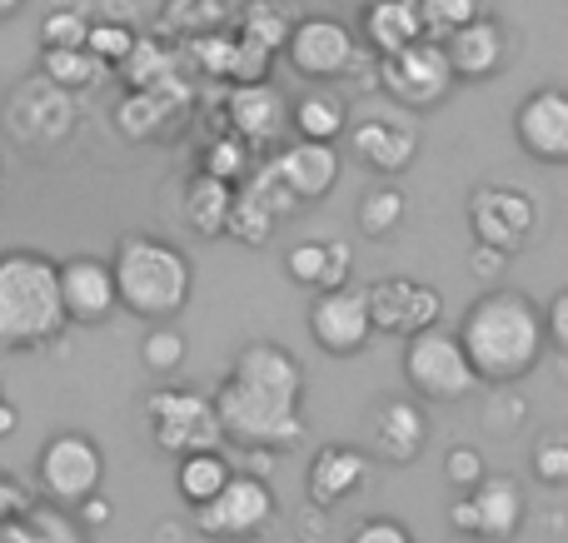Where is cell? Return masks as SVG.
<instances>
[{
    "label": "cell",
    "instance_id": "obj_42",
    "mask_svg": "<svg viewBox=\"0 0 568 543\" xmlns=\"http://www.w3.org/2000/svg\"><path fill=\"white\" fill-rule=\"evenodd\" d=\"M544 325H549V345L568 359V289H559V295H554V305L544 309Z\"/></svg>",
    "mask_w": 568,
    "mask_h": 543
},
{
    "label": "cell",
    "instance_id": "obj_28",
    "mask_svg": "<svg viewBox=\"0 0 568 543\" xmlns=\"http://www.w3.org/2000/svg\"><path fill=\"white\" fill-rule=\"evenodd\" d=\"M235 479V464H230L220 449H200V454H185L180 459V469H175V489H180V499H185L190 509H200V504H210V499L220 494V489Z\"/></svg>",
    "mask_w": 568,
    "mask_h": 543
},
{
    "label": "cell",
    "instance_id": "obj_7",
    "mask_svg": "<svg viewBox=\"0 0 568 543\" xmlns=\"http://www.w3.org/2000/svg\"><path fill=\"white\" fill-rule=\"evenodd\" d=\"M145 414L155 444L175 459L200 454V449H220V439H225V424L215 414V395H200V389H180V385L155 389L145 399Z\"/></svg>",
    "mask_w": 568,
    "mask_h": 543
},
{
    "label": "cell",
    "instance_id": "obj_43",
    "mask_svg": "<svg viewBox=\"0 0 568 543\" xmlns=\"http://www.w3.org/2000/svg\"><path fill=\"white\" fill-rule=\"evenodd\" d=\"M110 519H115V504H110L105 494H90L85 504L75 509V524L80 529H100V524H110Z\"/></svg>",
    "mask_w": 568,
    "mask_h": 543
},
{
    "label": "cell",
    "instance_id": "obj_25",
    "mask_svg": "<svg viewBox=\"0 0 568 543\" xmlns=\"http://www.w3.org/2000/svg\"><path fill=\"white\" fill-rule=\"evenodd\" d=\"M284 120H290V105L280 100V90H270L265 80L235 85V95H230V125H235V135H245L250 145H265V140H275L284 130Z\"/></svg>",
    "mask_w": 568,
    "mask_h": 543
},
{
    "label": "cell",
    "instance_id": "obj_27",
    "mask_svg": "<svg viewBox=\"0 0 568 543\" xmlns=\"http://www.w3.org/2000/svg\"><path fill=\"white\" fill-rule=\"evenodd\" d=\"M290 125L304 140H339L349 135V105L334 90H310L290 105Z\"/></svg>",
    "mask_w": 568,
    "mask_h": 543
},
{
    "label": "cell",
    "instance_id": "obj_18",
    "mask_svg": "<svg viewBox=\"0 0 568 543\" xmlns=\"http://www.w3.org/2000/svg\"><path fill=\"white\" fill-rule=\"evenodd\" d=\"M429 444V419L414 399H384L369 419V454L384 464H414Z\"/></svg>",
    "mask_w": 568,
    "mask_h": 543
},
{
    "label": "cell",
    "instance_id": "obj_21",
    "mask_svg": "<svg viewBox=\"0 0 568 543\" xmlns=\"http://www.w3.org/2000/svg\"><path fill=\"white\" fill-rule=\"evenodd\" d=\"M349 150L374 175H404L419 155V135L409 125H394V120H359L349 130Z\"/></svg>",
    "mask_w": 568,
    "mask_h": 543
},
{
    "label": "cell",
    "instance_id": "obj_11",
    "mask_svg": "<svg viewBox=\"0 0 568 543\" xmlns=\"http://www.w3.org/2000/svg\"><path fill=\"white\" fill-rule=\"evenodd\" d=\"M284 60H290L294 75L314 80V85L344 80L359 65V35L334 16H304L294 20L290 40H284Z\"/></svg>",
    "mask_w": 568,
    "mask_h": 543
},
{
    "label": "cell",
    "instance_id": "obj_19",
    "mask_svg": "<svg viewBox=\"0 0 568 543\" xmlns=\"http://www.w3.org/2000/svg\"><path fill=\"white\" fill-rule=\"evenodd\" d=\"M369 469H374V454H364V449H354V444H324L320 454L310 459V474H304V494H310V509H334V504H344L354 489H364Z\"/></svg>",
    "mask_w": 568,
    "mask_h": 543
},
{
    "label": "cell",
    "instance_id": "obj_17",
    "mask_svg": "<svg viewBox=\"0 0 568 543\" xmlns=\"http://www.w3.org/2000/svg\"><path fill=\"white\" fill-rule=\"evenodd\" d=\"M444 50H449V65L459 80H494L509 65V30L494 16H474L444 35Z\"/></svg>",
    "mask_w": 568,
    "mask_h": 543
},
{
    "label": "cell",
    "instance_id": "obj_36",
    "mask_svg": "<svg viewBox=\"0 0 568 543\" xmlns=\"http://www.w3.org/2000/svg\"><path fill=\"white\" fill-rule=\"evenodd\" d=\"M444 479H449L454 494H469V489H479L489 479V464H484V454L474 444H454L444 454Z\"/></svg>",
    "mask_w": 568,
    "mask_h": 543
},
{
    "label": "cell",
    "instance_id": "obj_6",
    "mask_svg": "<svg viewBox=\"0 0 568 543\" xmlns=\"http://www.w3.org/2000/svg\"><path fill=\"white\" fill-rule=\"evenodd\" d=\"M190 514H195V534L210 539V543H255V539H265L270 524H275L280 504H275V489H270L265 479L235 469V479H230L210 504L190 509Z\"/></svg>",
    "mask_w": 568,
    "mask_h": 543
},
{
    "label": "cell",
    "instance_id": "obj_3",
    "mask_svg": "<svg viewBox=\"0 0 568 543\" xmlns=\"http://www.w3.org/2000/svg\"><path fill=\"white\" fill-rule=\"evenodd\" d=\"M115 289H120V309L145 325H170L180 309L190 305L195 289V265L180 245L160 235H125L115 245Z\"/></svg>",
    "mask_w": 568,
    "mask_h": 543
},
{
    "label": "cell",
    "instance_id": "obj_37",
    "mask_svg": "<svg viewBox=\"0 0 568 543\" xmlns=\"http://www.w3.org/2000/svg\"><path fill=\"white\" fill-rule=\"evenodd\" d=\"M529 464H534V479H539V484L564 489L568 484V434H544L539 444H534Z\"/></svg>",
    "mask_w": 568,
    "mask_h": 543
},
{
    "label": "cell",
    "instance_id": "obj_23",
    "mask_svg": "<svg viewBox=\"0 0 568 543\" xmlns=\"http://www.w3.org/2000/svg\"><path fill=\"white\" fill-rule=\"evenodd\" d=\"M349 269H354V255L344 239H304V245H294L290 255H284V275H290L294 285L314 289V295L349 285Z\"/></svg>",
    "mask_w": 568,
    "mask_h": 543
},
{
    "label": "cell",
    "instance_id": "obj_4",
    "mask_svg": "<svg viewBox=\"0 0 568 543\" xmlns=\"http://www.w3.org/2000/svg\"><path fill=\"white\" fill-rule=\"evenodd\" d=\"M304 399L275 395L265 385H250L240 375H225V385L215 389V414L225 424V439H235L250 454H280L304 439Z\"/></svg>",
    "mask_w": 568,
    "mask_h": 543
},
{
    "label": "cell",
    "instance_id": "obj_16",
    "mask_svg": "<svg viewBox=\"0 0 568 543\" xmlns=\"http://www.w3.org/2000/svg\"><path fill=\"white\" fill-rule=\"evenodd\" d=\"M60 299H65L70 325H105L120 309V289H115V265L95 255H75L60 259Z\"/></svg>",
    "mask_w": 568,
    "mask_h": 543
},
{
    "label": "cell",
    "instance_id": "obj_32",
    "mask_svg": "<svg viewBox=\"0 0 568 543\" xmlns=\"http://www.w3.org/2000/svg\"><path fill=\"white\" fill-rule=\"evenodd\" d=\"M185 355H190L185 335H180V329H170V325H150L145 345H140V359H145L150 375H180Z\"/></svg>",
    "mask_w": 568,
    "mask_h": 543
},
{
    "label": "cell",
    "instance_id": "obj_22",
    "mask_svg": "<svg viewBox=\"0 0 568 543\" xmlns=\"http://www.w3.org/2000/svg\"><path fill=\"white\" fill-rule=\"evenodd\" d=\"M424 35H429V20H424L419 0H374L359 16V40L374 55H394V50L414 45Z\"/></svg>",
    "mask_w": 568,
    "mask_h": 543
},
{
    "label": "cell",
    "instance_id": "obj_12",
    "mask_svg": "<svg viewBox=\"0 0 568 543\" xmlns=\"http://www.w3.org/2000/svg\"><path fill=\"white\" fill-rule=\"evenodd\" d=\"M469 229L474 245H489L499 255H519L539 229V205L514 185H479L469 195Z\"/></svg>",
    "mask_w": 568,
    "mask_h": 543
},
{
    "label": "cell",
    "instance_id": "obj_45",
    "mask_svg": "<svg viewBox=\"0 0 568 543\" xmlns=\"http://www.w3.org/2000/svg\"><path fill=\"white\" fill-rule=\"evenodd\" d=\"M26 10V0H0V20H10V16H20Z\"/></svg>",
    "mask_w": 568,
    "mask_h": 543
},
{
    "label": "cell",
    "instance_id": "obj_26",
    "mask_svg": "<svg viewBox=\"0 0 568 543\" xmlns=\"http://www.w3.org/2000/svg\"><path fill=\"white\" fill-rule=\"evenodd\" d=\"M230 209H235V185H230V180H215L200 170V175L185 185V219L195 235H205V239L225 235Z\"/></svg>",
    "mask_w": 568,
    "mask_h": 543
},
{
    "label": "cell",
    "instance_id": "obj_9",
    "mask_svg": "<svg viewBox=\"0 0 568 543\" xmlns=\"http://www.w3.org/2000/svg\"><path fill=\"white\" fill-rule=\"evenodd\" d=\"M36 479H40L50 504L80 509L90 494H100V484H105V454H100V444L90 434L60 429V434H50L45 449H40Z\"/></svg>",
    "mask_w": 568,
    "mask_h": 543
},
{
    "label": "cell",
    "instance_id": "obj_40",
    "mask_svg": "<svg viewBox=\"0 0 568 543\" xmlns=\"http://www.w3.org/2000/svg\"><path fill=\"white\" fill-rule=\"evenodd\" d=\"M90 35V20L80 16V10H50L45 20H40V50L45 45H85Z\"/></svg>",
    "mask_w": 568,
    "mask_h": 543
},
{
    "label": "cell",
    "instance_id": "obj_29",
    "mask_svg": "<svg viewBox=\"0 0 568 543\" xmlns=\"http://www.w3.org/2000/svg\"><path fill=\"white\" fill-rule=\"evenodd\" d=\"M105 60L90 55L85 45H45L40 50V75L50 80V85H60L65 95H80V90H90L100 75H105Z\"/></svg>",
    "mask_w": 568,
    "mask_h": 543
},
{
    "label": "cell",
    "instance_id": "obj_2",
    "mask_svg": "<svg viewBox=\"0 0 568 543\" xmlns=\"http://www.w3.org/2000/svg\"><path fill=\"white\" fill-rule=\"evenodd\" d=\"M70 315L60 299V259L40 249H6L0 255V349L26 355V349L55 345Z\"/></svg>",
    "mask_w": 568,
    "mask_h": 543
},
{
    "label": "cell",
    "instance_id": "obj_8",
    "mask_svg": "<svg viewBox=\"0 0 568 543\" xmlns=\"http://www.w3.org/2000/svg\"><path fill=\"white\" fill-rule=\"evenodd\" d=\"M454 65H449V50H444L439 35H424L414 45L394 50V55H379V85L389 100L409 110H434L449 100L454 90Z\"/></svg>",
    "mask_w": 568,
    "mask_h": 543
},
{
    "label": "cell",
    "instance_id": "obj_15",
    "mask_svg": "<svg viewBox=\"0 0 568 543\" xmlns=\"http://www.w3.org/2000/svg\"><path fill=\"white\" fill-rule=\"evenodd\" d=\"M514 140L539 165H568V90L544 85L514 110Z\"/></svg>",
    "mask_w": 568,
    "mask_h": 543
},
{
    "label": "cell",
    "instance_id": "obj_14",
    "mask_svg": "<svg viewBox=\"0 0 568 543\" xmlns=\"http://www.w3.org/2000/svg\"><path fill=\"white\" fill-rule=\"evenodd\" d=\"M369 295V315H374V335H394V339H409L419 329H434L444 315V295L424 279L409 275H384L374 285H364Z\"/></svg>",
    "mask_w": 568,
    "mask_h": 543
},
{
    "label": "cell",
    "instance_id": "obj_35",
    "mask_svg": "<svg viewBox=\"0 0 568 543\" xmlns=\"http://www.w3.org/2000/svg\"><path fill=\"white\" fill-rule=\"evenodd\" d=\"M205 175H215V180H230V185H240V180L250 175V140L245 135H220L215 145L205 150Z\"/></svg>",
    "mask_w": 568,
    "mask_h": 543
},
{
    "label": "cell",
    "instance_id": "obj_5",
    "mask_svg": "<svg viewBox=\"0 0 568 543\" xmlns=\"http://www.w3.org/2000/svg\"><path fill=\"white\" fill-rule=\"evenodd\" d=\"M404 385L414 389L429 404H459L474 389L484 385L479 369H474L469 349H464L459 329H419V335L404 339Z\"/></svg>",
    "mask_w": 568,
    "mask_h": 543
},
{
    "label": "cell",
    "instance_id": "obj_33",
    "mask_svg": "<svg viewBox=\"0 0 568 543\" xmlns=\"http://www.w3.org/2000/svg\"><path fill=\"white\" fill-rule=\"evenodd\" d=\"M135 45H140V35L125 25V20H90L85 50H90V55H100L105 65H125Z\"/></svg>",
    "mask_w": 568,
    "mask_h": 543
},
{
    "label": "cell",
    "instance_id": "obj_30",
    "mask_svg": "<svg viewBox=\"0 0 568 543\" xmlns=\"http://www.w3.org/2000/svg\"><path fill=\"white\" fill-rule=\"evenodd\" d=\"M404 209H409V199H404V189L399 185H374V189H364V199H359V235H369V239H389L394 229L404 225Z\"/></svg>",
    "mask_w": 568,
    "mask_h": 543
},
{
    "label": "cell",
    "instance_id": "obj_13",
    "mask_svg": "<svg viewBox=\"0 0 568 543\" xmlns=\"http://www.w3.org/2000/svg\"><path fill=\"white\" fill-rule=\"evenodd\" d=\"M310 335L324 355L334 359H354L369 349L374 339V315H369V295L354 285L339 289H320L310 305Z\"/></svg>",
    "mask_w": 568,
    "mask_h": 543
},
{
    "label": "cell",
    "instance_id": "obj_41",
    "mask_svg": "<svg viewBox=\"0 0 568 543\" xmlns=\"http://www.w3.org/2000/svg\"><path fill=\"white\" fill-rule=\"evenodd\" d=\"M349 543H419V539H414L409 524H399V519H364Z\"/></svg>",
    "mask_w": 568,
    "mask_h": 543
},
{
    "label": "cell",
    "instance_id": "obj_20",
    "mask_svg": "<svg viewBox=\"0 0 568 543\" xmlns=\"http://www.w3.org/2000/svg\"><path fill=\"white\" fill-rule=\"evenodd\" d=\"M275 170L284 175V185L294 189V199L300 205H314V199H324L334 185H339V150H334V140H294V145H284L275 155Z\"/></svg>",
    "mask_w": 568,
    "mask_h": 543
},
{
    "label": "cell",
    "instance_id": "obj_46",
    "mask_svg": "<svg viewBox=\"0 0 568 543\" xmlns=\"http://www.w3.org/2000/svg\"><path fill=\"white\" fill-rule=\"evenodd\" d=\"M349 6H359V10H364V6H374V0H349Z\"/></svg>",
    "mask_w": 568,
    "mask_h": 543
},
{
    "label": "cell",
    "instance_id": "obj_24",
    "mask_svg": "<svg viewBox=\"0 0 568 543\" xmlns=\"http://www.w3.org/2000/svg\"><path fill=\"white\" fill-rule=\"evenodd\" d=\"M230 375L250 379V385H265V389H275V395L304 399V369H300V359H294L284 345H275V339H250V345L235 355Z\"/></svg>",
    "mask_w": 568,
    "mask_h": 543
},
{
    "label": "cell",
    "instance_id": "obj_31",
    "mask_svg": "<svg viewBox=\"0 0 568 543\" xmlns=\"http://www.w3.org/2000/svg\"><path fill=\"white\" fill-rule=\"evenodd\" d=\"M280 229V215L265 205L260 195H250L245 185H235V209H230V229L225 235H235L240 245H270Z\"/></svg>",
    "mask_w": 568,
    "mask_h": 543
},
{
    "label": "cell",
    "instance_id": "obj_34",
    "mask_svg": "<svg viewBox=\"0 0 568 543\" xmlns=\"http://www.w3.org/2000/svg\"><path fill=\"white\" fill-rule=\"evenodd\" d=\"M290 20H284V10L280 6H250L245 10V20H240V35L250 40V45H260V50H284V40H290Z\"/></svg>",
    "mask_w": 568,
    "mask_h": 543
},
{
    "label": "cell",
    "instance_id": "obj_38",
    "mask_svg": "<svg viewBox=\"0 0 568 543\" xmlns=\"http://www.w3.org/2000/svg\"><path fill=\"white\" fill-rule=\"evenodd\" d=\"M115 120H120V130H125L130 140H145L150 130L160 125V90L150 85V90H135V95L125 100V105L115 110Z\"/></svg>",
    "mask_w": 568,
    "mask_h": 543
},
{
    "label": "cell",
    "instance_id": "obj_1",
    "mask_svg": "<svg viewBox=\"0 0 568 543\" xmlns=\"http://www.w3.org/2000/svg\"><path fill=\"white\" fill-rule=\"evenodd\" d=\"M459 339L484 385H519L549 349V325H544V309L519 289H484L464 309Z\"/></svg>",
    "mask_w": 568,
    "mask_h": 543
},
{
    "label": "cell",
    "instance_id": "obj_39",
    "mask_svg": "<svg viewBox=\"0 0 568 543\" xmlns=\"http://www.w3.org/2000/svg\"><path fill=\"white\" fill-rule=\"evenodd\" d=\"M424 6V20H429V35H449V30H459L464 20L484 16V0H419Z\"/></svg>",
    "mask_w": 568,
    "mask_h": 543
},
{
    "label": "cell",
    "instance_id": "obj_10",
    "mask_svg": "<svg viewBox=\"0 0 568 543\" xmlns=\"http://www.w3.org/2000/svg\"><path fill=\"white\" fill-rule=\"evenodd\" d=\"M529 519V499L524 484L514 474H489L479 489L459 494L449 504V524L464 539H484V543H509Z\"/></svg>",
    "mask_w": 568,
    "mask_h": 543
},
{
    "label": "cell",
    "instance_id": "obj_44",
    "mask_svg": "<svg viewBox=\"0 0 568 543\" xmlns=\"http://www.w3.org/2000/svg\"><path fill=\"white\" fill-rule=\"evenodd\" d=\"M20 429V414H16V404H10L6 395H0V439H10Z\"/></svg>",
    "mask_w": 568,
    "mask_h": 543
}]
</instances>
